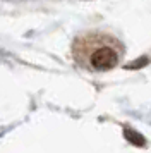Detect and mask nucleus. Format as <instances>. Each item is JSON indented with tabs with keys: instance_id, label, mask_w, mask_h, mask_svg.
I'll list each match as a JSON object with an SVG mask.
<instances>
[{
	"instance_id": "1",
	"label": "nucleus",
	"mask_w": 151,
	"mask_h": 153,
	"mask_svg": "<svg viewBox=\"0 0 151 153\" xmlns=\"http://www.w3.org/2000/svg\"><path fill=\"white\" fill-rule=\"evenodd\" d=\"M76 62L82 69L93 72H105L117 67L125 55L124 43L110 33L88 31L74 40L72 45Z\"/></svg>"
}]
</instances>
